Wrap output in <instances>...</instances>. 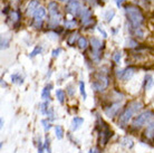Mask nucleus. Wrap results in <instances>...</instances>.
<instances>
[{
	"label": "nucleus",
	"mask_w": 154,
	"mask_h": 153,
	"mask_svg": "<svg viewBox=\"0 0 154 153\" xmlns=\"http://www.w3.org/2000/svg\"><path fill=\"white\" fill-rule=\"evenodd\" d=\"M137 45H139L137 42L133 38H130L126 42V47H128V48H135V47H137Z\"/></svg>",
	"instance_id": "29"
},
{
	"label": "nucleus",
	"mask_w": 154,
	"mask_h": 153,
	"mask_svg": "<svg viewBox=\"0 0 154 153\" xmlns=\"http://www.w3.org/2000/svg\"><path fill=\"white\" fill-rule=\"evenodd\" d=\"M1 85H2V86H5V87H7V84H6V83H5L4 80H2V82H1Z\"/></svg>",
	"instance_id": "43"
},
{
	"label": "nucleus",
	"mask_w": 154,
	"mask_h": 153,
	"mask_svg": "<svg viewBox=\"0 0 154 153\" xmlns=\"http://www.w3.org/2000/svg\"><path fill=\"white\" fill-rule=\"evenodd\" d=\"M10 19H11L12 23H18L20 19V12L18 10H12V11H10Z\"/></svg>",
	"instance_id": "21"
},
{
	"label": "nucleus",
	"mask_w": 154,
	"mask_h": 153,
	"mask_svg": "<svg viewBox=\"0 0 154 153\" xmlns=\"http://www.w3.org/2000/svg\"><path fill=\"white\" fill-rule=\"evenodd\" d=\"M42 46H36L35 49H34L30 53V57H35V56H37L38 54L42 53Z\"/></svg>",
	"instance_id": "30"
},
{
	"label": "nucleus",
	"mask_w": 154,
	"mask_h": 153,
	"mask_svg": "<svg viewBox=\"0 0 154 153\" xmlns=\"http://www.w3.org/2000/svg\"><path fill=\"white\" fill-rule=\"evenodd\" d=\"M77 45H78V47H79V49L85 50L87 47H88V40H87L86 37H83V36H82V37H79V39H78Z\"/></svg>",
	"instance_id": "17"
},
{
	"label": "nucleus",
	"mask_w": 154,
	"mask_h": 153,
	"mask_svg": "<svg viewBox=\"0 0 154 153\" xmlns=\"http://www.w3.org/2000/svg\"><path fill=\"white\" fill-rule=\"evenodd\" d=\"M60 52H62V49H60V48H57V49H54L53 50V57H58V56H59V53H60Z\"/></svg>",
	"instance_id": "37"
},
{
	"label": "nucleus",
	"mask_w": 154,
	"mask_h": 153,
	"mask_svg": "<svg viewBox=\"0 0 154 153\" xmlns=\"http://www.w3.org/2000/svg\"><path fill=\"white\" fill-rule=\"evenodd\" d=\"M122 59V53L119 50H116L113 54V61H115V64H119V61Z\"/></svg>",
	"instance_id": "28"
},
{
	"label": "nucleus",
	"mask_w": 154,
	"mask_h": 153,
	"mask_svg": "<svg viewBox=\"0 0 154 153\" xmlns=\"http://www.w3.org/2000/svg\"><path fill=\"white\" fill-rule=\"evenodd\" d=\"M45 16H46V10H45V8H42L39 6L37 9H36V11L34 12V15H32V27L36 28V29H38V28H42V21H44V18H45Z\"/></svg>",
	"instance_id": "7"
},
{
	"label": "nucleus",
	"mask_w": 154,
	"mask_h": 153,
	"mask_svg": "<svg viewBox=\"0 0 154 153\" xmlns=\"http://www.w3.org/2000/svg\"><path fill=\"white\" fill-rule=\"evenodd\" d=\"M125 15L128 20V23L131 25L132 28H139L142 26V23L145 20L144 14L137 6L134 5H128L125 6Z\"/></svg>",
	"instance_id": "1"
},
{
	"label": "nucleus",
	"mask_w": 154,
	"mask_h": 153,
	"mask_svg": "<svg viewBox=\"0 0 154 153\" xmlns=\"http://www.w3.org/2000/svg\"><path fill=\"white\" fill-rule=\"evenodd\" d=\"M49 110V107H48V103H42L40 105V111H42V114H47V112Z\"/></svg>",
	"instance_id": "34"
},
{
	"label": "nucleus",
	"mask_w": 154,
	"mask_h": 153,
	"mask_svg": "<svg viewBox=\"0 0 154 153\" xmlns=\"http://www.w3.org/2000/svg\"><path fill=\"white\" fill-rule=\"evenodd\" d=\"M51 88H53V85L51 84L45 86V88L42 89V100H48V98H50V91H51Z\"/></svg>",
	"instance_id": "19"
},
{
	"label": "nucleus",
	"mask_w": 154,
	"mask_h": 153,
	"mask_svg": "<svg viewBox=\"0 0 154 153\" xmlns=\"http://www.w3.org/2000/svg\"><path fill=\"white\" fill-rule=\"evenodd\" d=\"M0 123H1V125H0V126L2 127V126H4V121H2V119L0 120Z\"/></svg>",
	"instance_id": "44"
},
{
	"label": "nucleus",
	"mask_w": 154,
	"mask_h": 153,
	"mask_svg": "<svg viewBox=\"0 0 154 153\" xmlns=\"http://www.w3.org/2000/svg\"><path fill=\"white\" fill-rule=\"evenodd\" d=\"M59 1H69V0H59Z\"/></svg>",
	"instance_id": "45"
},
{
	"label": "nucleus",
	"mask_w": 154,
	"mask_h": 153,
	"mask_svg": "<svg viewBox=\"0 0 154 153\" xmlns=\"http://www.w3.org/2000/svg\"><path fill=\"white\" fill-rule=\"evenodd\" d=\"M91 46H92L93 50H102L104 48V42L96 37H92L91 38Z\"/></svg>",
	"instance_id": "12"
},
{
	"label": "nucleus",
	"mask_w": 154,
	"mask_h": 153,
	"mask_svg": "<svg viewBox=\"0 0 154 153\" xmlns=\"http://www.w3.org/2000/svg\"><path fill=\"white\" fill-rule=\"evenodd\" d=\"M109 85V77L106 74L98 73L92 82V88L95 92H104Z\"/></svg>",
	"instance_id": "6"
},
{
	"label": "nucleus",
	"mask_w": 154,
	"mask_h": 153,
	"mask_svg": "<svg viewBox=\"0 0 154 153\" xmlns=\"http://www.w3.org/2000/svg\"><path fill=\"white\" fill-rule=\"evenodd\" d=\"M125 1H126V0H115L116 6H117V7H122L123 2H125Z\"/></svg>",
	"instance_id": "41"
},
{
	"label": "nucleus",
	"mask_w": 154,
	"mask_h": 153,
	"mask_svg": "<svg viewBox=\"0 0 154 153\" xmlns=\"http://www.w3.org/2000/svg\"><path fill=\"white\" fill-rule=\"evenodd\" d=\"M44 148H45V145L42 144V142L39 141V143H38V153H44Z\"/></svg>",
	"instance_id": "38"
},
{
	"label": "nucleus",
	"mask_w": 154,
	"mask_h": 153,
	"mask_svg": "<svg viewBox=\"0 0 154 153\" xmlns=\"http://www.w3.org/2000/svg\"><path fill=\"white\" fill-rule=\"evenodd\" d=\"M84 123V120L82 119V117H78V116H75L73 119V121H72V126H70V129H72V131L73 132H75V131H77L79 127H81V125Z\"/></svg>",
	"instance_id": "15"
},
{
	"label": "nucleus",
	"mask_w": 154,
	"mask_h": 153,
	"mask_svg": "<svg viewBox=\"0 0 154 153\" xmlns=\"http://www.w3.org/2000/svg\"><path fill=\"white\" fill-rule=\"evenodd\" d=\"M8 46H9V40L6 37H2L1 38V49H6Z\"/></svg>",
	"instance_id": "32"
},
{
	"label": "nucleus",
	"mask_w": 154,
	"mask_h": 153,
	"mask_svg": "<svg viewBox=\"0 0 154 153\" xmlns=\"http://www.w3.org/2000/svg\"><path fill=\"white\" fill-rule=\"evenodd\" d=\"M119 108H121V103H119V102H115V103L111 104L109 106L105 107L104 112H105V114H106V116L112 119V117H114V116L119 113Z\"/></svg>",
	"instance_id": "11"
},
{
	"label": "nucleus",
	"mask_w": 154,
	"mask_h": 153,
	"mask_svg": "<svg viewBox=\"0 0 154 153\" xmlns=\"http://www.w3.org/2000/svg\"><path fill=\"white\" fill-rule=\"evenodd\" d=\"M82 9H83L82 4L78 0H69L66 4V11L68 12L69 15L74 16V17L81 15Z\"/></svg>",
	"instance_id": "8"
},
{
	"label": "nucleus",
	"mask_w": 154,
	"mask_h": 153,
	"mask_svg": "<svg viewBox=\"0 0 154 153\" xmlns=\"http://www.w3.org/2000/svg\"><path fill=\"white\" fill-rule=\"evenodd\" d=\"M78 39H79V35H78V33H73L70 36H68V38H67V44H68L69 46H74L75 42H78Z\"/></svg>",
	"instance_id": "18"
},
{
	"label": "nucleus",
	"mask_w": 154,
	"mask_h": 153,
	"mask_svg": "<svg viewBox=\"0 0 154 153\" xmlns=\"http://www.w3.org/2000/svg\"><path fill=\"white\" fill-rule=\"evenodd\" d=\"M42 126H44V130L46 131V132H47V131H49L50 129H51V124H50V123L48 122L47 120H42Z\"/></svg>",
	"instance_id": "31"
},
{
	"label": "nucleus",
	"mask_w": 154,
	"mask_h": 153,
	"mask_svg": "<svg viewBox=\"0 0 154 153\" xmlns=\"http://www.w3.org/2000/svg\"><path fill=\"white\" fill-rule=\"evenodd\" d=\"M92 58L94 61H100V58H102V53H100V50H93L92 49Z\"/></svg>",
	"instance_id": "25"
},
{
	"label": "nucleus",
	"mask_w": 154,
	"mask_h": 153,
	"mask_svg": "<svg viewBox=\"0 0 154 153\" xmlns=\"http://www.w3.org/2000/svg\"><path fill=\"white\" fill-rule=\"evenodd\" d=\"M55 132H56V136L58 140H62L64 138V129L60 125H56L55 126Z\"/></svg>",
	"instance_id": "24"
},
{
	"label": "nucleus",
	"mask_w": 154,
	"mask_h": 153,
	"mask_svg": "<svg viewBox=\"0 0 154 153\" xmlns=\"http://www.w3.org/2000/svg\"><path fill=\"white\" fill-rule=\"evenodd\" d=\"M48 12H49V21H48V25H49L51 28L54 27H57L62 20V15H60V11H59V6L57 5V2L55 1H51L48 4Z\"/></svg>",
	"instance_id": "5"
},
{
	"label": "nucleus",
	"mask_w": 154,
	"mask_h": 153,
	"mask_svg": "<svg viewBox=\"0 0 154 153\" xmlns=\"http://www.w3.org/2000/svg\"><path fill=\"white\" fill-rule=\"evenodd\" d=\"M154 122V112L151 110H146V111L140 113L132 122V126L134 129H140V127L151 124Z\"/></svg>",
	"instance_id": "3"
},
{
	"label": "nucleus",
	"mask_w": 154,
	"mask_h": 153,
	"mask_svg": "<svg viewBox=\"0 0 154 153\" xmlns=\"http://www.w3.org/2000/svg\"><path fill=\"white\" fill-rule=\"evenodd\" d=\"M135 70H136L135 67L128 66L127 68L122 69V70H119V72H117V77L121 78L123 82H127V80H130L132 77H133V75L135 74Z\"/></svg>",
	"instance_id": "10"
},
{
	"label": "nucleus",
	"mask_w": 154,
	"mask_h": 153,
	"mask_svg": "<svg viewBox=\"0 0 154 153\" xmlns=\"http://www.w3.org/2000/svg\"><path fill=\"white\" fill-rule=\"evenodd\" d=\"M79 91H81L82 96L84 97V100H85V98H86V92H85V84H84V82H81V83H79Z\"/></svg>",
	"instance_id": "33"
},
{
	"label": "nucleus",
	"mask_w": 154,
	"mask_h": 153,
	"mask_svg": "<svg viewBox=\"0 0 154 153\" xmlns=\"http://www.w3.org/2000/svg\"><path fill=\"white\" fill-rule=\"evenodd\" d=\"M142 107H143L142 102H140V101H132L131 103L124 108V111L122 112V114L119 115V126L125 127V125H127L128 122H130V120L132 119L133 114L139 113V112L142 110Z\"/></svg>",
	"instance_id": "2"
},
{
	"label": "nucleus",
	"mask_w": 154,
	"mask_h": 153,
	"mask_svg": "<svg viewBox=\"0 0 154 153\" xmlns=\"http://www.w3.org/2000/svg\"><path fill=\"white\" fill-rule=\"evenodd\" d=\"M98 30H100V33L102 35H103V37H104V38H106V37H107V34H106V33H105L104 30H103V29H102V28H100V27H98Z\"/></svg>",
	"instance_id": "42"
},
{
	"label": "nucleus",
	"mask_w": 154,
	"mask_h": 153,
	"mask_svg": "<svg viewBox=\"0 0 154 153\" xmlns=\"http://www.w3.org/2000/svg\"><path fill=\"white\" fill-rule=\"evenodd\" d=\"M114 16H115V10H114V9H109V10H107V11H105L104 18L107 23H109V21L114 18Z\"/></svg>",
	"instance_id": "23"
},
{
	"label": "nucleus",
	"mask_w": 154,
	"mask_h": 153,
	"mask_svg": "<svg viewBox=\"0 0 154 153\" xmlns=\"http://www.w3.org/2000/svg\"><path fill=\"white\" fill-rule=\"evenodd\" d=\"M144 135H145V138L151 140V141L154 140V123H151L147 125L146 130L144 132Z\"/></svg>",
	"instance_id": "16"
},
{
	"label": "nucleus",
	"mask_w": 154,
	"mask_h": 153,
	"mask_svg": "<svg viewBox=\"0 0 154 153\" xmlns=\"http://www.w3.org/2000/svg\"><path fill=\"white\" fill-rule=\"evenodd\" d=\"M97 129L100 130V134H98V143H100L102 146L106 145V143L108 142V140L112 138L113 132L109 130V127L106 123L100 120L98 117V122H97Z\"/></svg>",
	"instance_id": "4"
},
{
	"label": "nucleus",
	"mask_w": 154,
	"mask_h": 153,
	"mask_svg": "<svg viewBox=\"0 0 154 153\" xmlns=\"http://www.w3.org/2000/svg\"><path fill=\"white\" fill-rule=\"evenodd\" d=\"M11 82L15 83V84H23V78L21 77V75L19 73H16L14 75H11Z\"/></svg>",
	"instance_id": "22"
},
{
	"label": "nucleus",
	"mask_w": 154,
	"mask_h": 153,
	"mask_svg": "<svg viewBox=\"0 0 154 153\" xmlns=\"http://www.w3.org/2000/svg\"><path fill=\"white\" fill-rule=\"evenodd\" d=\"M77 23L76 20L73 19V20H66L65 21V28L66 29H74L75 27H76Z\"/></svg>",
	"instance_id": "27"
},
{
	"label": "nucleus",
	"mask_w": 154,
	"mask_h": 153,
	"mask_svg": "<svg viewBox=\"0 0 154 153\" xmlns=\"http://www.w3.org/2000/svg\"><path fill=\"white\" fill-rule=\"evenodd\" d=\"M39 7V1L38 0H30V2L28 4L27 9H26V14L28 16L34 15V12L36 11V9Z\"/></svg>",
	"instance_id": "13"
},
{
	"label": "nucleus",
	"mask_w": 154,
	"mask_h": 153,
	"mask_svg": "<svg viewBox=\"0 0 154 153\" xmlns=\"http://www.w3.org/2000/svg\"><path fill=\"white\" fill-rule=\"evenodd\" d=\"M88 153H100V150L98 148H93V149L89 150Z\"/></svg>",
	"instance_id": "40"
},
{
	"label": "nucleus",
	"mask_w": 154,
	"mask_h": 153,
	"mask_svg": "<svg viewBox=\"0 0 154 153\" xmlns=\"http://www.w3.org/2000/svg\"><path fill=\"white\" fill-rule=\"evenodd\" d=\"M154 85V78L152 75H150V74H147V75H145V77H144V89L145 91H149V89H151L152 88V86Z\"/></svg>",
	"instance_id": "14"
},
{
	"label": "nucleus",
	"mask_w": 154,
	"mask_h": 153,
	"mask_svg": "<svg viewBox=\"0 0 154 153\" xmlns=\"http://www.w3.org/2000/svg\"><path fill=\"white\" fill-rule=\"evenodd\" d=\"M132 34L140 39H142L144 37V31L141 29V27H139V28H133V33Z\"/></svg>",
	"instance_id": "26"
},
{
	"label": "nucleus",
	"mask_w": 154,
	"mask_h": 153,
	"mask_svg": "<svg viewBox=\"0 0 154 153\" xmlns=\"http://www.w3.org/2000/svg\"><path fill=\"white\" fill-rule=\"evenodd\" d=\"M47 115L49 116L50 120H54L55 119V113H54V110L51 108V107H49V110H48V112H47Z\"/></svg>",
	"instance_id": "35"
},
{
	"label": "nucleus",
	"mask_w": 154,
	"mask_h": 153,
	"mask_svg": "<svg viewBox=\"0 0 154 153\" xmlns=\"http://www.w3.org/2000/svg\"><path fill=\"white\" fill-rule=\"evenodd\" d=\"M45 148L48 151V153H50V144H49V138L47 136L46 140H45Z\"/></svg>",
	"instance_id": "36"
},
{
	"label": "nucleus",
	"mask_w": 154,
	"mask_h": 153,
	"mask_svg": "<svg viewBox=\"0 0 154 153\" xmlns=\"http://www.w3.org/2000/svg\"><path fill=\"white\" fill-rule=\"evenodd\" d=\"M79 17H81V21L84 26H88L93 23V12L89 8L83 7Z\"/></svg>",
	"instance_id": "9"
},
{
	"label": "nucleus",
	"mask_w": 154,
	"mask_h": 153,
	"mask_svg": "<svg viewBox=\"0 0 154 153\" xmlns=\"http://www.w3.org/2000/svg\"><path fill=\"white\" fill-rule=\"evenodd\" d=\"M56 97H57V100L59 103L64 104V102H65V97H66L65 92H64L63 89H57V91H56Z\"/></svg>",
	"instance_id": "20"
},
{
	"label": "nucleus",
	"mask_w": 154,
	"mask_h": 153,
	"mask_svg": "<svg viewBox=\"0 0 154 153\" xmlns=\"http://www.w3.org/2000/svg\"><path fill=\"white\" fill-rule=\"evenodd\" d=\"M67 92L70 96H74V91H73V85H68L67 86Z\"/></svg>",
	"instance_id": "39"
}]
</instances>
